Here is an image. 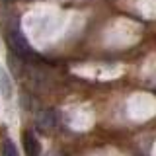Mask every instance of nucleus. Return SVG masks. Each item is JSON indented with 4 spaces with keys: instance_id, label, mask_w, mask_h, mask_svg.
Here are the masks:
<instances>
[{
    "instance_id": "f257e3e1",
    "label": "nucleus",
    "mask_w": 156,
    "mask_h": 156,
    "mask_svg": "<svg viewBox=\"0 0 156 156\" xmlns=\"http://www.w3.org/2000/svg\"><path fill=\"white\" fill-rule=\"evenodd\" d=\"M6 41H8L10 51L16 57H20L22 61H33V58H37L35 51L31 49V45L27 43V39L23 37V33L20 31L18 26H12L6 29Z\"/></svg>"
},
{
    "instance_id": "f03ea898",
    "label": "nucleus",
    "mask_w": 156,
    "mask_h": 156,
    "mask_svg": "<svg viewBox=\"0 0 156 156\" xmlns=\"http://www.w3.org/2000/svg\"><path fill=\"white\" fill-rule=\"evenodd\" d=\"M22 140H23V148H26L27 156H41V144H39L37 136L33 135V131H23Z\"/></svg>"
},
{
    "instance_id": "7ed1b4c3",
    "label": "nucleus",
    "mask_w": 156,
    "mask_h": 156,
    "mask_svg": "<svg viewBox=\"0 0 156 156\" xmlns=\"http://www.w3.org/2000/svg\"><path fill=\"white\" fill-rule=\"evenodd\" d=\"M39 127L43 131H51L57 127V115L53 109H45L41 115H39Z\"/></svg>"
},
{
    "instance_id": "20e7f679",
    "label": "nucleus",
    "mask_w": 156,
    "mask_h": 156,
    "mask_svg": "<svg viewBox=\"0 0 156 156\" xmlns=\"http://www.w3.org/2000/svg\"><path fill=\"white\" fill-rule=\"evenodd\" d=\"M0 156H18V148L12 143V139L4 133V136H0Z\"/></svg>"
},
{
    "instance_id": "39448f33",
    "label": "nucleus",
    "mask_w": 156,
    "mask_h": 156,
    "mask_svg": "<svg viewBox=\"0 0 156 156\" xmlns=\"http://www.w3.org/2000/svg\"><path fill=\"white\" fill-rule=\"evenodd\" d=\"M0 86H2V96L8 100V98L12 96V86H10L8 74H6V72H2V70H0Z\"/></svg>"
}]
</instances>
